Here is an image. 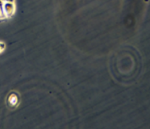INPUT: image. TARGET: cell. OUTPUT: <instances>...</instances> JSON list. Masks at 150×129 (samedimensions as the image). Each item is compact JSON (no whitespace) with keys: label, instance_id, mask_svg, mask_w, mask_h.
<instances>
[{"label":"cell","instance_id":"obj_3","mask_svg":"<svg viewBox=\"0 0 150 129\" xmlns=\"http://www.w3.org/2000/svg\"><path fill=\"white\" fill-rule=\"evenodd\" d=\"M5 2H11V3H13L14 2V0H4Z\"/></svg>","mask_w":150,"mask_h":129},{"label":"cell","instance_id":"obj_2","mask_svg":"<svg viewBox=\"0 0 150 129\" xmlns=\"http://www.w3.org/2000/svg\"><path fill=\"white\" fill-rule=\"evenodd\" d=\"M4 48H5V46H4V44L0 43V52H1V51L4 49Z\"/></svg>","mask_w":150,"mask_h":129},{"label":"cell","instance_id":"obj_1","mask_svg":"<svg viewBox=\"0 0 150 129\" xmlns=\"http://www.w3.org/2000/svg\"><path fill=\"white\" fill-rule=\"evenodd\" d=\"M3 10L5 15L10 17L15 12V6L13 3L11 2H4L3 5Z\"/></svg>","mask_w":150,"mask_h":129},{"label":"cell","instance_id":"obj_4","mask_svg":"<svg viewBox=\"0 0 150 129\" xmlns=\"http://www.w3.org/2000/svg\"><path fill=\"white\" fill-rule=\"evenodd\" d=\"M0 1H4V0H0Z\"/></svg>","mask_w":150,"mask_h":129}]
</instances>
